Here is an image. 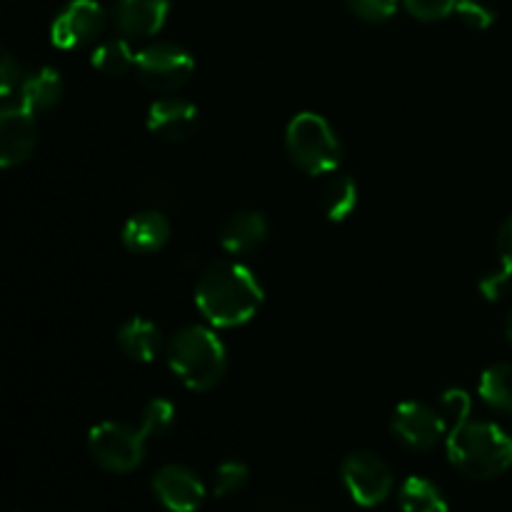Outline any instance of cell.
<instances>
[{"label": "cell", "instance_id": "cell-1", "mask_svg": "<svg viewBox=\"0 0 512 512\" xmlns=\"http://www.w3.org/2000/svg\"><path fill=\"white\" fill-rule=\"evenodd\" d=\"M195 305L213 328H238L263 305V285L248 265L213 260L200 270Z\"/></svg>", "mask_w": 512, "mask_h": 512}, {"label": "cell", "instance_id": "cell-2", "mask_svg": "<svg viewBox=\"0 0 512 512\" xmlns=\"http://www.w3.org/2000/svg\"><path fill=\"white\" fill-rule=\"evenodd\" d=\"M165 358H168L175 378L185 388L198 390V393L213 390L228 370V350H225L223 340L215 335L213 328H205V325L180 328L168 340Z\"/></svg>", "mask_w": 512, "mask_h": 512}, {"label": "cell", "instance_id": "cell-3", "mask_svg": "<svg viewBox=\"0 0 512 512\" xmlns=\"http://www.w3.org/2000/svg\"><path fill=\"white\" fill-rule=\"evenodd\" d=\"M448 458L470 480H495L512 468V438L495 423L458 425L448 435Z\"/></svg>", "mask_w": 512, "mask_h": 512}, {"label": "cell", "instance_id": "cell-4", "mask_svg": "<svg viewBox=\"0 0 512 512\" xmlns=\"http://www.w3.org/2000/svg\"><path fill=\"white\" fill-rule=\"evenodd\" d=\"M285 150L308 175L333 173L343 160V148L333 125L318 113H298L290 120L285 130Z\"/></svg>", "mask_w": 512, "mask_h": 512}, {"label": "cell", "instance_id": "cell-5", "mask_svg": "<svg viewBox=\"0 0 512 512\" xmlns=\"http://www.w3.org/2000/svg\"><path fill=\"white\" fill-rule=\"evenodd\" d=\"M145 435L128 423L105 420L88 433V453L108 473H133L145 455Z\"/></svg>", "mask_w": 512, "mask_h": 512}, {"label": "cell", "instance_id": "cell-6", "mask_svg": "<svg viewBox=\"0 0 512 512\" xmlns=\"http://www.w3.org/2000/svg\"><path fill=\"white\" fill-rule=\"evenodd\" d=\"M193 73V55L178 43H153L140 50L135 60V75L140 85L160 95H170L188 85Z\"/></svg>", "mask_w": 512, "mask_h": 512}, {"label": "cell", "instance_id": "cell-7", "mask_svg": "<svg viewBox=\"0 0 512 512\" xmlns=\"http://www.w3.org/2000/svg\"><path fill=\"white\" fill-rule=\"evenodd\" d=\"M345 490L360 508H375L393 490L395 478L390 465L370 450H355L343 460L340 468Z\"/></svg>", "mask_w": 512, "mask_h": 512}, {"label": "cell", "instance_id": "cell-8", "mask_svg": "<svg viewBox=\"0 0 512 512\" xmlns=\"http://www.w3.org/2000/svg\"><path fill=\"white\" fill-rule=\"evenodd\" d=\"M105 10L98 0H70L50 25V40L55 48L73 50L93 43L105 28Z\"/></svg>", "mask_w": 512, "mask_h": 512}, {"label": "cell", "instance_id": "cell-9", "mask_svg": "<svg viewBox=\"0 0 512 512\" xmlns=\"http://www.w3.org/2000/svg\"><path fill=\"white\" fill-rule=\"evenodd\" d=\"M390 428H393L395 438L408 445L410 450H433L443 440L448 423L440 410L418 403V400H408L393 410Z\"/></svg>", "mask_w": 512, "mask_h": 512}, {"label": "cell", "instance_id": "cell-10", "mask_svg": "<svg viewBox=\"0 0 512 512\" xmlns=\"http://www.w3.org/2000/svg\"><path fill=\"white\" fill-rule=\"evenodd\" d=\"M153 493L165 510L195 512L205 500V485L190 468L170 463L153 475Z\"/></svg>", "mask_w": 512, "mask_h": 512}, {"label": "cell", "instance_id": "cell-11", "mask_svg": "<svg viewBox=\"0 0 512 512\" xmlns=\"http://www.w3.org/2000/svg\"><path fill=\"white\" fill-rule=\"evenodd\" d=\"M38 143V123L35 113L25 105H8L0 113V165L15 168L33 155Z\"/></svg>", "mask_w": 512, "mask_h": 512}, {"label": "cell", "instance_id": "cell-12", "mask_svg": "<svg viewBox=\"0 0 512 512\" xmlns=\"http://www.w3.org/2000/svg\"><path fill=\"white\" fill-rule=\"evenodd\" d=\"M200 113L190 100L165 95L148 110V130L163 143H185L198 130Z\"/></svg>", "mask_w": 512, "mask_h": 512}, {"label": "cell", "instance_id": "cell-13", "mask_svg": "<svg viewBox=\"0 0 512 512\" xmlns=\"http://www.w3.org/2000/svg\"><path fill=\"white\" fill-rule=\"evenodd\" d=\"M168 13V0H115L110 20L125 38H150L163 30Z\"/></svg>", "mask_w": 512, "mask_h": 512}, {"label": "cell", "instance_id": "cell-14", "mask_svg": "<svg viewBox=\"0 0 512 512\" xmlns=\"http://www.w3.org/2000/svg\"><path fill=\"white\" fill-rule=\"evenodd\" d=\"M270 225L258 210H235L220 223L218 240L228 253L245 255L258 250L268 240Z\"/></svg>", "mask_w": 512, "mask_h": 512}, {"label": "cell", "instance_id": "cell-15", "mask_svg": "<svg viewBox=\"0 0 512 512\" xmlns=\"http://www.w3.org/2000/svg\"><path fill=\"white\" fill-rule=\"evenodd\" d=\"M170 233H173L170 220L165 218L163 210H143V213H135L125 220L120 240L130 253L150 255L168 245Z\"/></svg>", "mask_w": 512, "mask_h": 512}, {"label": "cell", "instance_id": "cell-16", "mask_svg": "<svg viewBox=\"0 0 512 512\" xmlns=\"http://www.w3.org/2000/svg\"><path fill=\"white\" fill-rule=\"evenodd\" d=\"M118 348L135 363H153L163 350V333L153 320L135 315L118 328Z\"/></svg>", "mask_w": 512, "mask_h": 512}, {"label": "cell", "instance_id": "cell-17", "mask_svg": "<svg viewBox=\"0 0 512 512\" xmlns=\"http://www.w3.org/2000/svg\"><path fill=\"white\" fill-rule=\"evenodd\" d=\"M60 98H63V78L55 68H38L23 75L20 105H25L30 113H43V110L55 108Z\"/></svg>", "mask_w": 512, "mask_h": 512}, {"label": "cell", "instance_id": "cell-18", "mask_svg": "<svg viewBox=\"0 0 512 512\" xmlns=\"http://www.w3.org/2000/svg\"><path fill=\"white\" fill-rule=\"evenodd\" d=\"M400 510L403 512H450L448 500L440 493L435 483L420 475H410L403 485H400L398 495Z\"/></svg>", "mask_w": 512, "mask_h": 512}, {"label": "cell", "instance_id": "cell-19", "mask_svg": "<svg viewBox=\"0 0 512 512\" xmlns=\"http://www.w3.org/2000/svg\"><path fill=\"white\" fill-rule=\"evenodd\" d=\"M480 398L498 413L512 415V363H498L480 375Z\"/></svg>", "mask_w": 512, "mask_h": 512}, {"label": "cell", "instance_id": "cell-20", "mask_svg": "<svg viewBox=\"0 0 512 512\" xmlns=\"http://www.w3.org/2000/svg\"><path fill=\"white\" fill-rule=\"evenodd\" d=\"M320 203H323L325 215L335 220V223H340V220L353 215V210L358 208V185H355L350 175H333L325 183Z\"/></svg>", "mask_w": 512, "mask_h": 512}, {"label": "cell", "instance_id": "cell-21", "mask_svg": "<svg viewBox=\"0 0 512 512\" xmlns=\"http://www.w3.org/2000/svg\"><path fill=\"white\" fill-rule=\"evenodd\" d=\"M135 60H138V53H133V48L128 45V40H108V43L98 45L93 50V68L98 73L108 75V78H120V75L135 70Z\"/></svg>", "mask_w": 512, "mask_h": 512}, {"label": "cell", "instance_id": "cell-22", "mask_svg": "<svg viewBox=\"0 0 512 512\" xmlns=\"http://www.w3.org/2000/svg\"><path fill=\"white\" fill-rule=\"evenodd\" d=\"M175 425V408L170 400L165 398H153L145 403L143 413H140V425L145 438H163L173 430Z\"/></svg>", "mask_w": 512, "mask_h": 512}, {"label": "cell", "instance_id": "cell-23", "mask_svg": "<svg viewBox=\"0 0 512 512\" xmlns=\"http://www.w3.org/2000/svg\"><path fill=\"white\" fill-rule=\"evenodd\" d=\"M248 480V465L240 463V460H225V463H220L213 473V493L218 495V498H228V495L243 490L245 485H248Z\"/></svg>", "mask_w": 512, "mask_h": 512}, {"label": "cell", "instance_id": "cell-24", "mask_svg": "<svg viewBox=\"0 0 512 512\" xmlns=\"http://www.w3.org/2000/svg\"><path fill=\"white\" fill-rule=\"evenodd\" d=\"M343 3L365 23H385L398 10V0H343Z\"/></svg>", "mask_w": 512, "mask_h": 512}, {"label": "cell", "instance_id": "cell-25", "mask_svg": "<svg viewBox=\"0 0 512 512\" xmlns=\"http://www.w3.org/2000/svg\"><path fill=\"white\" fill-rule=\"evenodd\" d=\"M455 15L475 30H485L495 23V10L488 0H458Z\"/></svg>", "mask_w": 512, "mask_h": 512}, {"label": "cell", "instance_id": "cell-26", "mask_svg": "<svg viewBox=\"0 0 512 512\" xmlns=\"http://www.w3.org/2000/svg\"><path fill=\"white\" fill-rule=\"evenodd\" d=\"M403 5L413 18L433 23V20H443L450 13H455L458 0H403Z\"/></svg>", "mask_w": 512, "mask_h": 512}, {"label": "cell", "instance_id": "cell-27", "mask_svg": "<svg viewBox=\"0 0 512 512\" xmlns=\"http://www.w3.org/2000/svg\"><path fill=\"white\" fill-rule=\"evenodd\" d=\"M440 413H443L445 423H450L453 428L468 423L470 413V398L465 390H448L440 400Z\"/></svg>", "mask_w": 512, "mask_h": 512}, {"label": "cell", "instance_id": "cell-28", "mask_svg": "<svg viewBox=\"0 0 512 512\" xmlns=\"http://www.w3.org/2000/svg\"><path fill=\"white\" fill-rule=\"evenodd\" d=\"M20 83H23V75H20L18 63L8 50H3V63H0V93H3V98H10L15 90H20Z\"/></svg>", "mask_w": 512, "mask_h": 512}, {"label": "cell", "instance_id": "cell-29", "mask_svg": "<svg viewBox=\"0 0 512 512\" xmlns=\"http://www.w3.org/2000/svg\"><path fill=\"white\" fill-rule=\"evenodd\" d=\"M510 278H512V273H508V270L500 265V268L493 270V273L483 275V280H480V293H483L488 300H498L500 295L508 290Z\"/></svg>", "mask_w": 512, "mask_h": 512}, {"label": "cell", "instance_id": "cell-30", "mask_svg": "<svg viewBox=\"0 0 512 512\" xmlns=\"http://www.w3.org/2000/svg\"><path fill=\"white\" fill-rule=\"evenodd\" d=\"M498 255H500V265H503L508 273H512V215L503 223L498 233Z\"/></svg>", "mask_w": 512, "mask_h": 512}, {"label": "cell", "instance_id": "cell-31", "mask_svg": "<svg viewBox=\"0 0 512 512\" xmlns=\"http://www.w3.org/2000/svg\"><path fill=\"white\" fill-rule=\"evenodd\" d=\"M258 512H318V510L308 508V505L290 503V500H270V503H265Z\"/></svg>", "mask_w": 512, "mask_h": 512}, {"label": "cell", "instance_id": "cell-32", "mask_svg": "<svg viewBox=\"0 0 512 512\" xmlns=\"http://www.w3.org/2000/svg\"><path fill=\"white\" fill-rule=\"evenodd\" d=\"M505 333H508V340L512 343V308L508 313V320H505Z\"/></svg>", "mask_w": 512, "mask_h": 512}]
</instances>
